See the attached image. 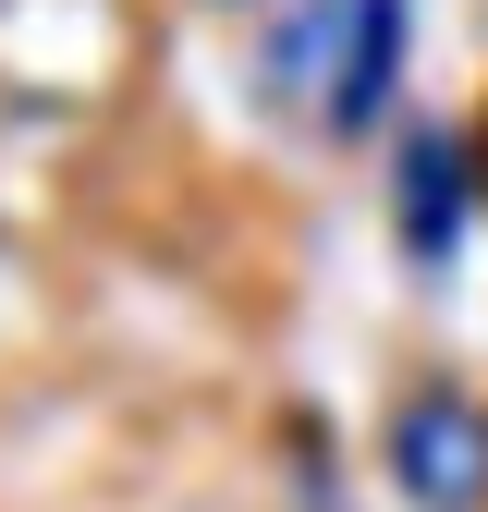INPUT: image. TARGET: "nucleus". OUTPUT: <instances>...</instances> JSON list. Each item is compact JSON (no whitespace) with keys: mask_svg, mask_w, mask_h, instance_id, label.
<instances>
[{"mask_svg":"<svg viewBox=\"0 0 488 512\" xmlns=\"http://www.w3.org/2000/svg\"><path fill=\"white\" fill-rule=\"evenodd\" d=\"M257 86L305 135H366L403 86V0H293L257 37Z\"/></svg>","mask_w":488,"mask_h":512,"instance_id":"f257e3e1","label":"nucleus"},{"mask_svg":"<svg viewBox=\"0 0 488 512\" xmlns=\"http://www.w3.org/2000/svg\"><path fill=\"white\" fill-rule=\"evenodd\" d=\"M391 488L415 512H488V415L464 391H415L391 415Z\"/></svg>","mask_w":488,"mask_h":512,"instance_id":"f03ea898","label":"nucleus"},{"mask_svg":"<svg viewBox=\"0 0 488 512\" xmlns=\"http://www.w3.org/2000/svg\"><path fill=\"white\" fill-rule=\"evenodd\" d=\"M464 135L452 122H427V135H403V256L415 269H440V256L464 244Z\"/></svg>","mask_w":488,"mask_h":512,"instance_id":"7ed1b4c3","label":"nucleus"}]
</instances>
